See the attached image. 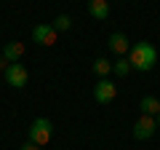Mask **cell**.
<instances>
[{
  "label": "cell",
  "mask_w": 160,
  "mask_h": 150,
  "mask_svg": "<svg viewBox=\"0 0 160 150\" xmlns=\"http://www.w3.org/2000/svg\"><path fill=\"white\" fill-rule=\"evenodd\" d=\"M128 62H131V70L149 72V70L155 67V62H158V51H155L152 43L139 40V43H133L131 51H128Z\"/></svg>",
  "instance_id": "1"
},
{
  "label": "cell",
  "mask_w": 160,
  "mask_h": 150,
  "mask_svg": "<svg viewBox=\"0 0 160 150\" xmlns=\"http://www.w3.org/2000/svg\"><path fill=\"white\" fill-rule=\"evenodd\" d=\"M158 129V118L155 115H142L136 123H133V137L136 139H149Z\"/></svg>",
  "instance_id": "5"
},
{
  "label": "cell",
  "mask_w": 160,
  "mask_h": 150,
  "mask_svg": "<svg viewBox=\"0 0 160 150\" xmlns=\"http://www.w3.org/2000/svg\"><path fill=\"white\" fill-rule=\"evenodd\" d=\"M3 75H6V83H8V86H13V88H24V86H27V81H29V75H27V70H24V64H19V62L8 64Z\"/></svg>",
  "instance_id": "3"
},
{
  "label": "cell",
  "mask_w": 160,
  "mask_h": 150,
  "mask_svg": "<svg viewBox=\"0 0 160 150\" xmlns=\"http://www.w3.org/2000/svg\"><path fill=\"white\" fill-rule=\"evenodd\" d=\"M93 72H96L99 78H107V75L112 72V64H109L107 59H96V62H93Z\"/></svg>",
  "instance_id": "13"
},
{
  "label": "cell",
  "mask_w": 160,
  "mask_h": 150,
  "mask_svg": "<svg viewBox=\"0 0 160 150\" xmlns=\"http://www.w3.org/2000/svg\"><path fill=\"white\" fill-rule=\"evenodd\" d=\"M6 67H8V62H6V56H3V54H0V70H3V72H6Z\"/></svg>",
  "instance_id": "15"
},
{
  "label": "cell",
  "mask_w": 160,
  "mask_h": 150,
  "mask_svg": "<svg viewBox=\"0 0 160 150\" xmlns=\"http://www.w3.org/2000/svg\"><path fill=\"white\" fill-rule=\"evenodd\" d=\"M59 38V32L51 27V24H38V27L32 29V40L40 43V46H53Z\"/></svg>",
  "instance_id": "6"
},
{
  "label": "cell",
  "mask_w": 160,
  "mask_h": 150,
  "mask_svg": "<svg viewBox=\"0 0 160 150\" xmlns=\"http://www.w3.org/2000/svg\"><path fill=\"white\" fill-rule=\"evenodd\" d=\"M19 150H40V145H35V142H24Z\"/></svg>",
  "instance_id": "14"
},
{
  "label": "cell",
  "mask_w": 160,
  "mask_h": 150,
  "mask_svg": "<svg viewBox=\"0 0 160 150\" xmlns=\"http://www.w3.org/2000/svg\"><path fill=\"white\" fill-rule=\"evenodd\" d=\"M88 13L93 19H99V22H104L109 16V3L107 0H88Z\"/></svg>",
  "instance_id": "8"
},
{
  "label": "cell",
  "mask_w": 160,
  "mask_h": 150,
  "mask_svg": "<svg viewBox=\"0 0 160 150\" xmlns=\"http://www.w3.org/2000/svg\"><path fill=\"white\" fill-rule=\"evenodd\" d=\"M51 134H53V123L48 118H35L32 126H29V142L43 147V145L51 142Z\"/></svg>",
  "instance_id": "2"
},
{
  "label": "cell",
  "mask_w": 160,
  "mask_h": 150,
  "mask_svg": "<svg viewBox=\"0 0 160 150\" xmlns=\"http://www.w3.org/2000/svg\"><path fill=\"white\" fill-rule=\"evenodd\" d=\"M115 97H118V86L112 81H107V78H99V83L93 86V99L99 104H109Z\"/></svg>",
  "instance_id": "4"
},
{
  "label": "cell",
  "mask_w": 160,
  "mask_h": 150,
  "mask_svg": "<svg viewBox=\"0 0 160 150\" xmlns=\"http://www.w3.org/2000/svg\"><path fill=\"white\" fill-rule=\"evenodd\" d=\"M158 123H160V113H158Z\"/></svg>",
  "instance_id": "16"
},
{
  "label": "cell",
  "mask_w": 160,
  "mask_h": 150,
  "mask_svg": "<svg viewBox=\"0 0 160 150\" xmlns=\"http://www.w3.org/2000/svg\"><path fill=\"white\" fill-rule=\"evenodd\" d=\"M3 56H6V62L8 64H13V62H19V59L24 56V43H6L3 46Z\"/></svg>",
  "instance_id": "9"
},
{
  "label": "cell",
  "mask_w": 160,
  "mask_h": 150,
  "mask_svg": "<svg viewBox=\"0 0 160 150\" xmlns=\"http://www.w3.org/2000/svg\"><path fill=\"white\" fill-rule=\"evenodd\" d=\"M53 29H56V32H67L69 27H72V19L67 16V13H59L56 19H53V24H51Z\"/></svg>",
  "instance_id": "12"
},
{
  "label": "cell",
  "mask_w": 160,
  "mask_h": 150,
  "mask_svg": "<svg viewBox=\"0 0 160 150\" xmlns=\"http://www.w3.org/2000/svg\"><path fill=\"white\" fill-rule=\"evenodd\" d=\"M109 48H112L118 56H128L131 43H128V38H126L123 32H112V35H109Z\"/></svg>",
  "instance_id": "7"
},
{
  "label": "cell",
  "mask_w": 160,
  "mask_h": 150,
  "mask_svg": "<svg viewBox=\"0 0 160 150\" xmlns=\"http://www.w3.org/2000/svg\"><path fill=\"white\" fill-rule=\"evenodd\" d=\"M112 72L120 75V78H126V75L131 72V62H128V56H118V62L112 64Z\"/></svg>",
  "instance_id": "11"
},
{
  "label": "cell",
  "mask_w": 160,
  "mask_h": 150,
  "mask_svg": "<svg viewBox=\"0 0 160 150\" xmlns=\"http://www.w3.org/2000/svg\"><path fill=\"white\" fill-rule=\"evenodd\" d=\"M139 107H142L144 115H158L160 113V99L158 97H144L142 102H139Z\"/></svg>",
  "instance_id": "10"
}]
</instances>
